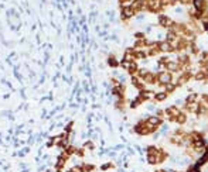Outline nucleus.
Wrapping results in <instances>:
<instances>
[{"label":"nucleus","mask_w":208,"mask_h":172,"mask_svg":"<svg viewBox=\"0 0 208 172\" xmlns=\"http://www.w3.org/2000/svg\"><path fill=\"white\" fill-rule=\"evenodd\" d=\"M134 13H136V11L133 10L132 6H125V7L122 8V18H130V17L134 16Z\"/></svg>","instance_id":"2"},{"label":"nucleus","mask_w":208,"mask_h":172,"mask_svg":"<svg viewBox=\"0 0 208 172\" xmlns=\"http://www.w3.org/2000/svg\"><path fill=\"white\" fill-rule=\"evenodd\" d=\"M84 148H77L75 149V155H77V157H84Z\"/></svg>","instance_id":"14"},{"label":"nucleus","mask_w":208,"mask_h":172,"mask_svg":"<svg viewBox=\"0 0 208 172\" xmlns=\"http://www.w3.org/2000/svg\"><path fill=\"white\" fill-rule=\"evenodd\" d=\"M159 50L161 51V52H171V51H173V45H171L168 41H161L159 44Z\"/></svg>","instance_id":"3"},{"label":"nucleus","mask_w":208,"mask_h":172,"mask_svg":"<svg viewBox=\"0 0 208 172\" xmlns=\"http://www.w3.org/2000/svg\"><path fill=\"white\" fill-rule=\"evenodd\" d=\"M140 97L142 99H151V97H154V93L149 92V90H143L142 95H140Z\"/></svg>","instance_id":"9"},{"label":"nucleus","mask_w":208,"mask_h":172,"mask_svg":"<svg viewBox=\"0 0 208 172\" xmlns=\"http://www.w3.org/2000/svg\"><path fill=\"white\" fill-rule=\"evenodd\" d=\"M205 76H207V75H205L204 72H197V75H195V79H197V81H202V79H204Z\"/></svg>","instance_id":"12"},{"label":"nucleus","mask_w":208,"mask_h":172,"mask_svg":"<svg viewBox=\"0 0 208 172\" xmlns=\"http://www.w3.org/2000/svg\"><path fill=\"white\" fill-rule=\"evenodd\" d=\"M161 172H176V171H173V169H163Z\"/></svg>","instance_id":"17"},{"label":"nucleus","mask_w":208,"mask_h":172,"mask_svg":"<svg viewBox=\"0 0 208 172\" xmlns=\"http://www.w3.org/2000/svg\"><path fill=\"white\" fill-rule=\"evenodd\" d=\"M154 97H156V100L161 102V100H164V99L167 97V93H166V92H159V93H156V95H154Z\"/></svg>","instance_id":"11"},{"label":"nucleus","mask_w":208,"mask_h":172,"mask_svg":"<svg viewBox=\"0 0 208 172\" xmlns=\"http://www.w3.org/2000/svg\"><path fill=\"white\" fill-rule=\"evenodd\" d=\"M205 75H207V76H208V69H207V72H205Z\"/></svg>","instance_id":"19"},{"label":"nucleus","mask_w":208,"mask_h":172,"mask_svg":"<svg viewBox=\"0 0 208 172\" xmlns=\"http://www.w3.org/2000/svg\"><path fill=\"white\" fill-rule=\"evenodd\" d=\"M85 148H89V149H92V148H94V145H92V143H91V141H88V143L85 144Z\"/></svg>","instance_id":"16"},{"label":"nucleus","mask_w":208,"mask_h":172,"mask_svg":"<svg viewBox=\"0 0 208 172\" xmlns=\"http://www.w3.org/2000/svg\"><path fill=\"white\" fill-rule=\"evenodd\" d=\"M157 79H159V83H161V85H167V83H170V82H171L173 76H171V73H170V72H161V73H159Z\"/></svg>","instance_id":"1"},{"label":"nucleus","mask_w":208,"mask_h":172,"mask_svg":"<svg viewBox=\"0 0 208 172\" xmlns=\"http://www.w3.org/2000/svg\"><path fill=\"white\" fill-rule=\"evenodd\" d=\"M108 64H109V65H111V66H112V68H116V66H118V65H119V62H118V59H116V58H115V56H113V55H112V56H109V59H108Z\"/></svg>","instance_id":"10"},{"label":"nucleus","mask_w":208,"mask_h":172,"mask_svg":"<svg viewBox=\"0 0 208 172\" xmlns=\"http://www.w3.org/2000/svg\"><path fill=\"white\" fill-rule=\"evenodd\" d=\"M159 18H160V20H159L160 24L164 25V27H168V25H171V20L168 18V17H166V16H160Z\"/></svg>","instance_id":"7"},{"label":"nucleus","mask_w":208,"mask_h":172,"mask_svg":"<svg viewBox=\"0 0 208 172\" xmlns=\"http://www.w3.org/2000/svg\"><path fill=\"white\" fill-rule=\"evenodd\" d=\"M68 172H77V171H75V169H71V171H68Z\"/></svg>","instance_id":"18"},{"label":"nucleus","mask_w":208,"mask_h":172,"mask_svg":"<svg viewBox=\"0 0 208 172\" xmlns=\"http://www.w3.org/2000/svg\"><path fill=\"white\" fill-rule=\"evenodd\" d=\"M50 141H51L52 145H60L61 141H63V135H55V137H52Z\"/></svg>","instance_id":"8"},{"label":"nucleus","mask_w":208,"mask_h":172,"mask_svg":"<svg viewBox=\"0 0 208 172\" xmlns=\"http://www.w3.org/2000/svg\"><path fill=\"white\" fill-rule=\"evenodd\" d=\"M147 123L150 124V126H153L154 128H156L159 124H161V118H160V117H156V116H154V117H149Z\"/></svg>","instance_id":"5"},{"label":"nucleus","mask_w":208,"mask_h":172,"mask_svg":"<svg viewBox=\"0 0 208 172\" xmlns=\"http://www.w3.org/2000/svg\"><path fill=\"white\" fill-rule=\"evenodd\" d=\"M65 164H67V159L58 157V161H57V164H55V169H57V171H63L64 166H65Z\"/></svg>","instance_id":"6"},{"label":"nucleus","mask_w":208,"mask_h":172,"mask_svg":"<svg viewBox=\"0 0 208 172\" xmlns=\"http://www.w3.org/2000/svg\"><path fill=\"white\" fill-rule=\"evenodd\" d=\"M112 166V164H103L102 166H101V169H102V171H106V169H109Z\"/></svg>","instance_id":"15"},{"label":"nucleus","mask_w":208,"mask_h":172,"mask_svg":"<svg viewBox=\"0 0 208 172\" xmlns=\"http://www.w3.org/2000/svg\"><path fill=\"white\" fill-rule=\"evenodd\" d=\"M171 3H173V0H160V4H161V7H166V6H170Z\"/></svg>","instance_id":"13"},{"label":"nucleus","mask_w":208,"mask_h":172,"mask_svg":"<svg viewBox=\"0 0 208 172\" xmlns=\"http://www.w3.org/2000/svg\"><path fill=\"white\" fill-rule=\"evenodd\" d=\"M166 68L168 69V72H177V70L180 69V65H178V62L167 61V64H166Z\"/></svg>","instance_id":"4"}]
</instances>
